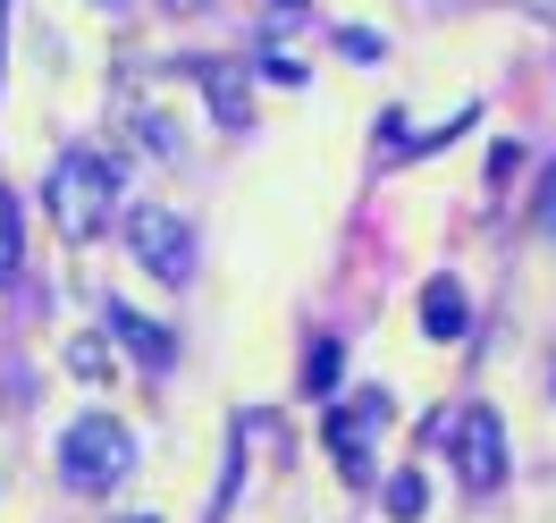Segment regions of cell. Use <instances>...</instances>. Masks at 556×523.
I'll return each mask as SVG.
<instances>
[{"mask_svg": "<svg viewBox=\"0 0 556 523\" xmlns=\"http://www.w3.org/2000/svg\"><path fill=\"white\" fill-rule=\"evenodd\" d=\"M110 203H118V161L110 152H60L51 177H42V211L60 220V237H102L110 228Z\"/></svg>", "mask_w": 556, "mask_h": 523, "instance_id": "6da1fadb", "label": "cell"}, {"mask_svg": "<svg viewBox=\"0 0 556 523\" xmlns=\"http://www.w3.org/2000/svg\"><path fill=\"white\" fill-rule=\"evenodd\" d=\"M136 473V431L110 414H76L68 431H60V482L68 489H110Z\"/></svg>", "mask_w": 556, "mask_h": 523, "instance_id": "7a4b0ae2", "label": "cell"}, {"mask_svg": "<svg viewBox=\"0 0 556 523\" xmlns=\"http://www.w3.org/2000/svg\"><path fill=\"white\" fill-rule=\"evenodd\" d=\"M127 245H136V262L161 287H186V279H194V228H186L169 203H136V211H127Z\"/></svg>", "mask_w": 556, "mask_h": 523, "instance_id": "3957f363", "label": "cell"}, {"mask_svg": "<svg viewBox=\"0 0 556 523\" xmlns=\"http://www.w3.org/2000/svg\"><path fill=\"white\" fill-rule=\"evenodd\" d=\"M447 439H455V464H464V489L506 482V422L489 414V406H464V414L447 422Z\"/></svg>", "mask_w": 556, "mask_h": 523, "instance_id": "277c9868", "label": "cell"}, {"mask_svg": "<svg viewBox=\"0 0 556 523\" xmlns=\"http://www.w3.org/2000/svg\"><path fill=\"white\" fill-rule=\"evenodd\" d=\"M388 414H396V406H388V388H354L346 406L329 414V448H338V464H346L354 482L371 473V464H363V439H371V431H388Z\"/></svg>", "mask_w": 556, "mask_h": 523, "instance_id": "5b68a950", "label": "cell"}, {"mask_svg": "<svg viewBox=\"0 0 556 523\" xmlns=\"http://www.w3.org/2000/svg\"><path fill=\"white\" fill-rule=\"evenodd\" d=\"M102 329H110L127 354H136L143 372H169V363H177V338L161 329V321H143L136 304H102Z\"/></svg>", "mask_w": 556, "mask_h": 523, "instance_id": "8992f818", "label": "cell"}, {"mask_svg": "<svg viewBox=\"0 0 556 523\" xmlns=\"http://www.w3.org/2000/svg\"><path fill=\"white\" fill-rule=\"evenodd\" d=\"M421 329H430L439 347L464 338V329H472V287H464V279H430V287H421Z\"/></svg>", "mask_w": 556, "mask_h": 523, "instance_id": "52a82bcc", "label": "cell"}, {"mask_svg": "<svg viewBox=\"0 0 556 523\" xmlns=\"http://www.w3.org/2000/svg\"><path fill=\"white\" fill-rule=\"evenodd\" d=\"M194 76H203L219 127H244V69H237V60H194Z\"/></svg>", "mask_w": 556, "mask_h": 523, "instance_id": "ba28073f", "label": "cell"}, {"mask_svg": "<svg viewBox=\"0 0 556 523\" xmlns=\"http://www.w3.org/2000/svg\"><path fill=\"white\" fill-rule=\"evenodd\" d=\"M338 372H346V347H338V338H313V354H304V397H329Z\"/></svg>", "mask_w": 556, "mask_h": 523, "instance_id": "9c48e42d", "label": "cell"}, {"mask_svg": "<svg viewBox=\"0 0 556 523\" xmlns=\"http://www.w3.org/2000/svg\"><path fill=\"white\" fill-rule=\"evenodd\" d=\"M127 127H136V136L152 144L161 161H177V152H186V136H177V127H169V119H161V110H143V102H127Z\"/></svg>", "mask_w": 556, "mask_h": 523, "instance_id": "30bf717a", "label": "cell"}, {"mask_svg": "<svg viewBox=\"0 0 556 523\" xmlns=\"http://www.w3.org/2000/svg\"><path fill=\"white\" fill-rule=\"evenodd\" d=\"M421 507H430V482H421V473H396V482H388V515L421 523Z\"/></svg>", "mask_w": 556, "mask_h": 523, "instance_id": "8fae6325", "label": "cell"}, {"mask_svg": "<svg viewBox=\"0 0 556 523\" xmlns=\"http://www.w3.org/2000/svg\"><path fill=\"white\" fill-rule=\"evenodd\" d=\"M68 372H76V381H102V372H110L102 338H76V347H68Z\"/></svg>", "mask_w": 556, "mask_h": 523, "instance_id": "7c38bea8", "label": "cell"}, {"mask_svg": "<svg viewBox=\"0 0 556 523\" xmlns=\"http://www.w3.org/2000/svg\"><path fill=\"white\" fill-rule=\"evenodd\" d=\"M0 279H17V203L0 195Z\"/></svg>", "mask_w": 556, "mask_h": 523, "instance_id": "4fadbf2b", "label": "cell"}, {"mask_svg": "<svg viewBox=\"0 0 556 523\" xmlns=\"http://www.w3.org/2000/svg\"><path fill=\"white\" fill-rule=\"evenodd\" d=\"M531 220H540V237L556 245V161H548V177H540V203H531Z\"/></svg>", "mask_w": 556, "mask_h": 523, "instance_id": "5bb4252c", "label": "cell"}, {"mask_svg": "<svg viewBox=\"0 0 556 523\" xmlns=\"http://www.w3.org/2000/svg\"><path fill=\"white\" fill-rule=\"evenodd\" d=\"M161 9H169V17H194V9H211V0H161Z\"/></svg>", "mask_w": 556, "mask_h": 523, "instance_id": "9a60e30c", "label": "cell"}, {"mask_svg": "<svg viewBox=\"0 0 556 523\" xmlns=\"http://www.w3.org/2000/svg\"><path fill=\"white\" fill-rule=\"evenodd\" d=\"M0 17H9V0H0Z\"/></svg>", "mask_w": 556, "mask_h": 523, "instance_id": "2e32d148", "label": "cell"}, {"mask_svg": "<svg viewBox=\"0 0 556 523\" xmlns=\"http://www.w3.org/2000/svg\"><path fill=\"white\" fill-rule=\"evenodd\" d=\"M102 9H118V0H102Z\"/></svg>", "mask_w": 556, "mask_h": 523, "instance_id": "e0dca14e", "label": "cell"}, {"mask_svg": "<svg viewBox=\"0 0 556 523\" xmlns=\"http://www.w3.org/2000/svg\"><path fill=\"white\" fill-rule=\"evenodd\" d=\"M136 523H143V515H136Z\"/></svg>", "mask_w": 556, "mask_h": 523, "instance_id": "ac0fdd59", "label": "cell"}]
</instances>
